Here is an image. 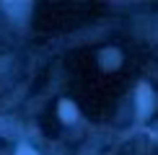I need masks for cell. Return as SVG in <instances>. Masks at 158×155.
<instances>
[{
	"label": "cell",
	"mask_w": 158,
	"mask_h": 155,
	"mask_svg": "<svg viewBox=\"0 0 158 155\" xmlns=\"http://www.w3.org/2000/svg\"><path fill=\"white\" fill-rule=\"evenodd\" d=\"M150 106H153V90L143 83V85L137 88V116H140V119H145L148 111H150Z\"/></svg>",
	"instance_id": "cell-1"
},
{
	"label": "cell",
	"mask_w": 158,
	"mask_h": 155,
	"mask_svg": "<svg viewBox=\"0 0 158 155\" xmlns=\"http://www.w3.org/2000/svg\"><path fill=\"white\" fill-rule=\"evenodd\" d=\"M5 10H8L16 21H23V18L29 16L31 5H29V3H5Z\"/></svg>",
	"instance_id": "cell-2"
},
{
	"label": "cell",
	"mask_w": 158,
	"mask_h": 155,
	"mask_svg": "<svg viewBox=\"0 0 158 155\" xmlns=\"http://www.w3.org/2000/svg\"><path fill=\"white\" fill-rule=\"evenodd\" d=\"M78 116V111H75V106L70 101H60V119L62 121H73Z\"/></svg>",
	"instance_id": "cell-3"
},
{
	"label": "cell",
	"mask_w": 158,
	"mask_h": 155,
	"mask_svg": "<svg viewBox=\"0 0 158 155\" xmlns=\"http://www.w3.org/2000/svg\"><path fill=\"white\" fill-rule=\"evenodd\" d=\"M101 60H104V67H117L119 65V54L114 49L111 52H101Z\"/></svg>",
	"instance_id": "cell-4"
},
{
	"label": "cell",
	"mask_w": 158,
	"mask_h": 155,
	"mask_svg": "<svg viewBox=\"0 0 158 155\" xmlns=\"http://www.w3.org/2000/svg\"><path fill=\"white\" fill-rule=\"evenodd\" d=\"M18 155H36L31 147H18Z\"/></svg>",
	"instance_id": "cell-5"
}]
</instances>
